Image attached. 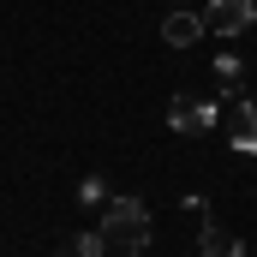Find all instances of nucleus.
I'll list each match as a JSON object with an SVG mask.
<instances>
[{
  "instance_id": "7",
  "label": "nucleus",
  "mask_w": 257,
  "mask_h": 257,
  "mask_svg": "<svg viewBox=\"0 0 257 257\" xmlns=\"http://www.w3.org/2000/svg\"><path fill=\"white\" fill-rule=\"evenodd\" d=\"M102 251H108V239H102V233H78L60 257H102Z\"/></svg>"
},
{
  "instance_id": "2",
  "label": "nucleus",
  "mask_w": 257,
  "mask_h": 257,
  "mask_svg": "<svg viewBox=\"0 0 257 257\" xmlns=\"http://www.w3.org/2000/svg\"><path fill=\"white\" fill-rule=\"evenodd\" d=\"M203 24H209L215 36H239V30L257 24V0H209V6H203Z\"/></svg>"
},
{
  "instance_id": "1",
  "label": "nucleus",
  "mask_w": 257,
  "mask_h": 257,
  "mask_svg": "<svg viewBox=\"0 0 257 257\" xmlns=\"http://www.w3.org/2000/svg\"><path fill=\"white\" fill-rule=\"evenodd\" d=\"M150 209L138 203V197H114L108 203V215H102V239L114 245V251H144L150 245Z\"/></svg>"
},
{
  "instance_id": "9",
  "label": "nucleus",
  "mask_w": 257,
  "mask_h": 257,
  "mask_svg": "<svg viewBox=\"0 0 257 257\" xmlns=\"http://www.w3.org/2000/svg\"><path fill=\"white\" fill-rule=\"evenodd\" d=\"M78 197H84V203H102L108 192H102V180H84V186H78Z\"/></svg>"
},
{
  "instance_id": "5",
  "label": "nucleus",
  "mask_w": 257,
  "mask_h": 257,
  "mask_svg": "<svg viewBox=\"0 0 257 257\" xmlns=\"http://www.w3.org/2000/svg\"><path fill=\"white\" fill-rule=\"evenodd\" d=\"M209 24H203V12H168V24H162V36L174 42V48H186V42H197Z\"/></svg>"
},
{
  "instance_id": "4",
  "label": "nucleus",
  "mask_w": 257,
  "mask_h": 257,
  "mask_svg": "<svg viewBox=\"0 0 257 257\" xmlns=\"http://www.w3.org/2000/svg\"><path fill=\"white\" fill-rule=\"evenodd\" d=\"M227 138H233L245 156H257V96H245V102L227 108Z\"/></svg>"
},
{
  "instance_id": "3",
  "label": "nucleus",
  "mask_w": 257,
  "mask_h": 257,
  "mask_svg": "<svg viewBox=\"0 0 257 257\" xmlns=\"http://www.w3.org/2000/svg\"><path fill=\"white\" fill-rule=\"evenodd\" d=\"M215 120H221V108H215V102H203V96H180V102L168 108V126L186 132V138H203Z\"/></svg>"
},
{
  "instance_id": "6",
  "label": "nucleus",
  "mask_w": 257,
  "mask_h": 257,
  "mask_svg": "<svg viewBox=\"0 0 257 257\" xmlns=\"http://www.w3.org/2000/svg\"><path fill=\"white\" fill-rule=\"evenodd\" d=\"M197 245H203V257H245V251H239V239H233V233H221L215 221L203 227V239H197Z\"/></svg>"
},
{
  "instance_id": "8",
  "label": "nucleus",
  "mask_w": 257,
  "mask_h": 257,
  "mask_svg": "<svg viewBox=\"0 0 257 257\" xmlns=\"http://www.w3.org/2000/svg\"><path fill=\"white\" fill-rule=\"evenodd\" d=\"M215 78L233 84V78H239V54H215Z\"/></svg>"
}]
</instances>
